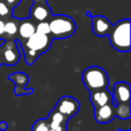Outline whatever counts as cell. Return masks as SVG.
<instances>
[{
	"label": "cell",
	"instance_id": "cell-21",
	"mask_svg": "<svg viewBox=\"0 0 131 131\" xmlns=\"http://www.w3.org/2000/svg\"><path fill=\"white\" fill-rule=\"evenodd\" d=\"M7 127H8L7 122H5V121H1L0 122V130L1 131H5L7 129Z\"/></svg>",
	"mask_w": 131,
	"mask_h": 131
},
{
	"label": "cell",
	"instance_id": "cell-15",
	"mask_svg": "<svg viewBox=\"0 0 131 131\" xmlns=\"http://www.w3.org/2000/svg\"><path fill=\"white\" fill-rule=\"evenodd\" d=\"M17 28H18V19L13 18L12 16L5 19L4 23V40L5 39H15L17 35Z\"/></svg>",
	"mask_w": 131,
	"mask_h": 131
},
{
	"label": "cell",
	"instance_id": "cell-14",
	"mask_svg": "<svg viewBox=\"0 0 131 131\" xmlns=\"http://www.w3.org/2000/svg\"><path fill=\"white\" fill-rule=\"evenodd\" d=\"M89 99L90 102L92 103L93 107H98L102 106L108 102H112V92L105 89H99V90H94L89 92Z\"/></svg>",
	"mask_w": 131,
	"mask_h": 131
},
{
	"label": "cell",
	"instance_id": "cell-4",
	"mask_svg": "<svg viewBox=\"0 0 131 131\" xmlns=\"http://www.w3.org/2000/svg\"><path fill=\"white\" fill-rule=\"evenodd\" d=\"M52 41H53V38L50 35H44V34L35 32L27 40L19 42V44L21 47H27V48L35 51L39 55H41L50 48Z\"/></svg>",
	"mask_w": 131,
	"mask_h": 131
},
{
	"label": "cell",
	"instance_id": "cell-22",
	"mask_svg": "<svg viewBox=\"0 0 131 131\" xmlns=\"http://www.w3.org/2000/svg\"><path fill=\"white\" fill-rule=\"evenodd\" d=\"M117 131H131L130 129H127V130H123V129H118Z\"/></svg>",
	"mask_w": 131,
	"mask_h": 131
},
{
	"label": "cell",
	"instance_id": "cell-20",
	"mask_svg": "<svg viewBox=\"0 0 131 131\" xmlns=\"http://www.w3.org/2000/svg\"><path fill=\"white\" fill-rule=\"evenodd\" d=\"M4 23H5V20L0 18V39H3V40H4V37H5V34H4Z\"/></svg>",
	"mask_w": 131,
	"mask_h": 131
},
{
	"label": "cell",
	"instance_id": "cell-9",
	"mask_svg": "<svg viewBox=\"0 0 131 131\" xmlns=\"http://www.w3.org/2000/svg\"><path fill=\"white\" fill-rule=\"evenodd\" d=\"M86 15L90 16L91 18V28L94 35L101 38L108 35L113 26L108 18H106L103 15H92L91 13H89V11L86 12Z\"/></svg>",
	"mask_w": 131,
	"mask_h": 131
},
{
	"label": "cell",
	"instance_id": "cell-19",
	"mask_svg": "<svg viewBox=\"0 0 131 131\" xmlns=\"http://www.w3.org/2000/svg\"><path fill=\"white\" fill-rule=\"evenodd\" d=\"M1 1H3L11 10H13V8L16 7L20 3L21 0H1Z\"/></svg>",
	"mask_w": 131,
	"mask_h": 131
},
{
	"label": "cell",
	"instance_id": "cell-3",
	"mask_svg": "<svg viewBox=\"0 0 131 131\" xmlns=\"http://www.w3.org/2000/svg\"><path fill=\"white\" fill-rule=\"evenodd\" d=\"M82 81L85 88L90 92L107 88L108 76L102 68L98 66H91L84 70L82 74Z\"/></svg>",
	"mask_w": 131,
	"mask_h": 131
},
{
	"label": "cell",
	"instance_id": "cell-12",
	"mask_svg": "<svg viewBox=\"0 0 131 131\" xmlns=\"http://www.w3.org/2000/svg\"><path fill=\"white\" fill-rule=\"evenodd\" d=\"M36 32V23L32 20L30 17L18 19V28H17V35L15 40L19 43L27 40Z\"/></svg>",
	"mask_w": 131,
	"mask_h": 131
},
{
	"label": "cell",
	"instance_id": "cell-5",
	"mask_svg": "<svg viewBox=\"0 0 131 131\" xmlns=\"http://www.w3.org/2000/svg\"><path fill=\"white\" fill-rule=\"evenodd\" d=\"M20 53L15 39H5L0 46V66H14L19 61Z\"/></svg>",
	"mask_w": 131,
	"mask_h": 131
},
{
	"label": "cell",
	"instance_id": "cell-8",
	"mask_svg": "<svg viewBox=\"0 0 131 131\" xmlns=\"http://www.w3.org/2000/svg\"><path fill=\"white\" fill-rule=\"evenodd\" d=\"M112 103L117 104H130V84L120 81L114 84L112 91Z\"/></svg>",
	"mask_w": 131,
	"mask_h": 131
},
{
	"label": "cell",
	"instance_id": "cell-16",
	"mask_svg": "<svg viewBox=\"0 0 131 131\" xmlns=\"http://www.w3.org/2000/svg\"><path fill=\"white\" fill-rule=\"evenodd\" d=\"M48 129L49 126L46 119H39L33 124L31 131H48Z\"/></svg>",
	"mask_w": 131,
	"mask_h": 131
},
{
	"label": "cell",
	"instance_id": "cell-2",
	"mask_svg": "<svg viewBox=\"0 0 131 131\" xmlns=\"http://www.w3.org/2000/svg\"><path fill=\"white\" fill-rule=\"evenodd\" d=\"M50 36L53 39H66L71 37L77 29L73 17L66 14L51 15L48 19Z\"/></svg>",
	"mask_w": 131,
	"mask_h": 131
},
{
	"label": "cell",
	"instance_id": "cell-1",
	"mask_svg": "<svg viewBox=\"0 0 131 131\" xmlns=\"http://www.w3.org/2000/svg\"><path fill=\"white\" fill-rule=\"evenodd\" d=\"M110 43L119 52L130 50V18H123L112 26L108 33Z\"/></svg>",
	"mask_w": 131,
	"mask_h": 131
},
{
	"label": "cell",
	"instance_id": "cell-7",
	"mask_svg": "<svg viewBox=\"0 0 131 131\" xmlns=\"http://www.w3.org/2000/svg\"><path fill=\"white\" fill-rule=\"evenodd\" d=\"M30 18L35 23L48 20L52 15L51 8L46 0H33V4L30 8Z\"/></svg>",
	"mask_w": 131,
	"mask_h": 131
},
{
	"label": "cell",
	"instance_id": "cell-10",
	"mask_svg": "<svg viewBox=\"0 0 131 131\" xmlns=\"http://www.w3.org/2000/svg\"><path fill=\"white\" fill-rule=\"evenodd\" d=\"M93 116L97 123H100V124L110 123L116 118L115 105L112 102H108L102 106L94 107Z\"/></svg>",
	"mask_w": 131,
	"mask_h": 131
},
{
	"label": "cell",
	"instance_id": "cell-18",
	"mask_svg": "<svg viewBox=\"0 0 131 131\" xmlns=\"http://www.w3.org/2000/svg\"><path fill=\"white\" fill-rule=\"evenodd\" d=\"M11 16H12V10L3 1L0 0V18L5 20Z\"/></svg>",
	"mask_w": 131,
	"mask_h": 131
},
{
	"label": "cell",
	"instance_id": "cell-6",
	"mask_svg": "<svg viewBox=\"0 0 131 131\" xmlns=\"http://www.w3.org/2000/svg\"><path fill=\"white\" fill-rule=\"evenodd\" d=\"M53 108L70 119V118L74 117L79 112L80 103L76 98L69 96V95H64V96H61L57 100V102Z\"/></svg>",
	"mask_w": 131,
	"mask_h": 131
},
{
	"label": "cell",
	"instance_id": "cell-17",
	"mask_svg": "<svg viewBox=\"0 0 131 131\" xmlns=\"http://www.w3.org/2000/svg\"><path fill=\"white\" fill-rule=\"evenodd\" d=\"M36 32L40 33V34H44V35H50L48 20H43V21L36 23Z\"/></svg>",
	"mask_w": 131,
	"mask_h": 131
},
{
	"label": "cell",
	"instance_id": "cell-11",
	"mask_svg": "<svg viewBox=\"0 0 131 131\" xmlns=\"http://www.w3.org/2000/svg\"><path fill=\"white\" fill-rule=\"evenodd\" d=\"M8 79L14 83V85H15L14 93L17 96L23 95V94H30L34 91L33 89H28V90L26 89V86L29 82V77L25 73H21V72L12 73L8 76Z\"/></svg>",
	"mask_w": 131,
	"mask_h": 131
},
{
	"label": "cell",
	"instance_id": "cell-23",
	"mask_svg": "<svg viewBox=\"0 0 131 131\" xmlns=\"http://www.w3.org/2000/svg\"><path fill=\"white\" fill-rule=\"evenodd\" d=\"M48 131H54V130H52V129H50V128H49V129H48Z\"/></svg>",
	"mask_w": 131,
	"mask_h": 131
},
{
	"label": "cell",
	"instance_id": "cell-13",
	"mask_svg": "<svg viewBox=\"0 0 131 131\" xmlns=\"http://www.w3.org/2000/svg\"><path fill=\"white\" fill-rule=\"evenodd\" d=\"M46 121L48 123L49 128L54 131H68L67 125H68L69 118L61 115L54 108L48 114Z\"/></svg>",
	"mask_w": 131,
	"mask_h": 131
}]
</instances>
